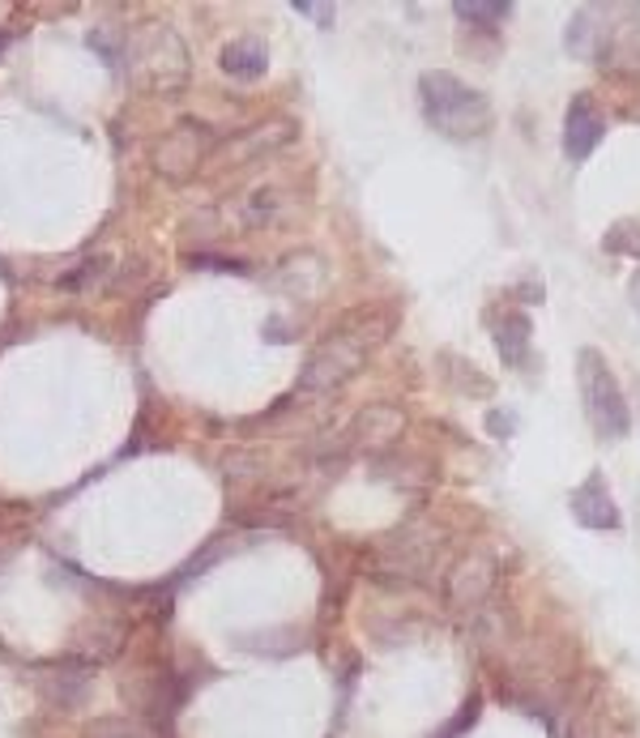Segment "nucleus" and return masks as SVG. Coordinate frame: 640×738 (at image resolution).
Instances as JSON below:
<instances>
[{"label": "nucleus", "mask_w": 640, "mask_h": 738, "mask_svg": "<svg viewBox=\"0 0 640 738\" xmlns=\"http://www.w3.org/2000/svg\"><path fill=\"white\" fill-rule=\"evenodd\" d=\"M219 64H223V73H231V78L256 82V78L270 69V52H265V43H256V39H240V43H226L223 55H219Z\"/></svg>", "instance_id": "0eeeda50"}, {"label": "nucleus", "mask_w": 640, "mask_h": 738, "mask_svg": "<svg viewBox=\"0 0 640 738\" xmlns=\"http://www.w3.org/2000/svg\"><path fill=\"white\" fill-rule=\"evenodd\" d=\"M478 709H482V700H478V696H470V700L461 705V712H457V717H453V721L445 726V738H461V730H466V726H474Z\"/></svg>", "instance_id": "9b49d317"}, {"label": "nucleus", "mask_w": 640, "mask_h": 738, "mask_svg": "<svg viewBox=\"0 0 640 738\" xmlns=\"http://www.w3.org/2000/svg\"><path fill=\"white\" fill-rule=\"evenodd\" d=\"M496 346H500V355L508 367H521L529 355V321L521 312H512V316H504L500 325H496Z\"/></svg>", "instance_id": "6e6552de"}, {"label": "nucleus", "mask_w": 640, "mask_h": 738, "mask_svg": "<svg viewBox=\"0 0 640 738\" xmlns=\"http://www.w3.org/2000/svg\"><path fill=\"white\" fill-rule=\"evenodd\" d=\"M453 13L461 18V22H504L508 13H512V4L508 0H453Z\"/></svg>", "instance_id": "1a4fd4ad"}, {"label": "nucleus", "mask_w": 640, "mask_h": 738, "mask_svg": "<svg viewBox=\"0 0 640 738\" xmlns=\"http://www.w3.org/2000/svg\"><path fill=\"white\" fill-rule=\"evenodd\" d=\"M602 133H607V120L598 115L593 99H589V94H577V99L568 103V120H563V154H568L572 163H585V159L598 150Z\"/></svg>", "instance_id": "423d86ee"}, {"label": "nucleus", "mask_w": 640, "mask_h": 738, "mask_svg": "<svg viewBox=\"0 0 640 738\" xmlns=\"http://www.w3.org/2000/svg\"><path fill=\"white\" fill-rule=\"evenodd\" d=\"M568 504H572V517L581 520L585 529H593V534H614V529L623 525V517H619V508H614V499H611V487H607V478H602L598 469L572 492Z\"/></svg>", "instance_id": "20e7f679"}, {"label": "nucleus", "mask_w": 640, "mask_h": 738, "mask_svg": "<svg viewBox=\"0 0 640 738\" xmlns=\"http://www.w3.org/2000/svg\"><path fill=\"white\" fill-rule=\"evenodd\" d=\"M632 307H637V312H640V274L632 277Z\"/></svg>", "instance_id": "4468645a"}, {"label": "nucleus", "mask_w": 640, "mask_h": 738, "mask_svg": "<svg viewBox=\"0 0 640 738\" xmlns=\"http://www.w3.org/2000/svg\"><path fill=\"white\" fill-rule=\"evenodd\" d=\"M602 244L611 252H623V256H640V222H619Z\"/></svg>", "instance_id": "9d476101"}, {"label": "nucleus", "mask_w": 640, "mask_h": 738, "mask_svg": "<svg viewBox=\"0 0 640 738\" xmlns=\"http://www.w3.org/2000/svg\"><path fill=\"white\" fill-rule=\"evenodd\" d=\"M418 103H423V115L436 133L445 138H482L491 129V99L482 90L466 85L461 78H453L445 69L436 73H423L418 82Z\"/></svg>", "instance_id": "f257e3e1"}, {"label": "nucleus", "mask_w": 640, "mask_h": 738, "mask_svg": "<svg viewBox=\"0 0 640 738\" xmlns=\"http://www.w3.org/2000/svg\"><path fill=\"white\" fill-rule=\"evenodd\" d=\"M363 358H367V337H359V333H337L325 346H316V355L307 358L299 384L304 388H337V384L351 381L359 372Z\"/></svg>", "instance_id": "7ed1b4c3"}, {"label": "nucleus", "mask_w": 640, "mask_h": 738, "mask_svg": "<svg viewBox=\"0 0 640 738\" xmlns=\"http://www.w3.org/2000/svg\"><path fill=\"white\" fill-rule=\"evenodd\" d=\"M295 13H312L321 27H334V4H312V0H295Z\"/></svg>", "instance_id": "ddd939ff"}, {"label": "nucleus", "mask_w": 640, "mask_h": 738, "mask_svg": "<svg viewBox=\"0 0 640 738\" xmlns=\"http://www.w3.org/2000/svg\"><path fill=\"white\" fill-rule=\"evenodd\" d=\"M577 376H581L585 393V414L593 423V432L602 439H623L632 432V411H628V397L619 388V376L611 372V363L598 355L593 346H585L577 358Z\"/></svg>", "instance_id": "f03ea898"}, {"label": "nucleus", "mask_w": 640, "mask_h": 738, "mask_svg": "<svg viewBox=\"0 0 640 738\" xmlns=\"http://www.w3.org/2000/svg\"><path fill=\"white\" fill-rule=\"evenodd\" d=\"M487 432H491V436H512V432H517V414H508V411H491L487 414Z\"/></svg>", "instance_id": "f8f14e48"}, {"label": "nucleus", "mask_w": 640, "mask_h": 738, "mask_svg": "<svg viewBox=\"0 0 640 738\" xmlns=\"http://www.w3.org/2000/svg\"><path fill=\"white\" fill-rule=\"evenodd\" d=\"M4 43H9V34H4V30H0V48H4Z\"/></svg>", "instance_id": "2eb2a0df"}, {"label": "nucleus", "mask_w": 640, "mask_h": 738, "mask_svg": "<svg viewBox=\"0 0 640 738\" xmlns=\"http://www.w3.org/2000/svg\"><path fill=\"white\" fill-rule=\"evenodd\" d=\"M205 150H210V133L196 129V124H180L175 133L163 138L154 166H159L167 180H189V175L196 171V163L205 159Z\"/></svg>", "instance_id": "39448f33"}]
</instances>
